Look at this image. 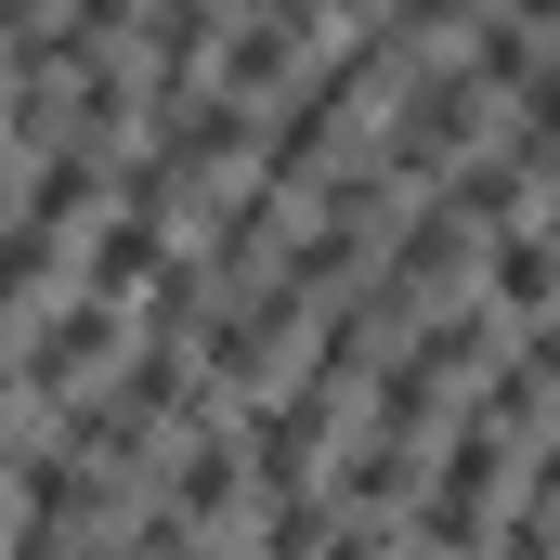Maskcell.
<instances>
[{
	"label": "cell",
	"mask_w": 560,
	"mask_h": 560,
	"mask_svg": "<svg viewBox=\"0 0 560 560\" xmlns=\"http://www.w3.org/2000/svg\"><path fill=\"white\" fill-rule=\"evenodd\" d=\"M482 287H495V313H535V300H560V235H495Z\"/></svg>",
	"instance_id": "cell-1"
},
{
	"label": "cell",
	"mask_w": 560,
	"mask_h": 560,
	"mask_svg": "<svg viewBox=\"0 0 560 560\" xmlns=\"http://www.w3.org/2000/svg\"><path fill=\"white\" fill-rule=\"evenodd\" d=\"M548 235H560V183H548Z\"/></svg>",
	"instance_id": "cell-2"
}]
</instances>
